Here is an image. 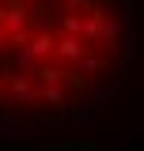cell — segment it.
I'll use <instances>...</instances> for the list:
<instances>
[{"mask_svg":"<svg viewBox=\"0 0 144 151\" xmlns=\"http://www.w3.org/2000/svg\"><path fill=\"white\" fill-rule=\"evenodd\" d=\"M121 57L106 0H0V113L61 117L103 91Z\"/></svg>","mask_w":144,"mask_h":151,"instance_id":"6da1fadb","label":"cell"}]
</instances>
